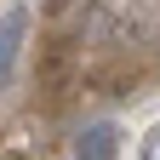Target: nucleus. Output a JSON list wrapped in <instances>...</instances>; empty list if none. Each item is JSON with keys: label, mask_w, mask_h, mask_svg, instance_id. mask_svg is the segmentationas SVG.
<instances>
[{"label": "nucleus", "mask_w": 160, "mask_h": 160, "mask_svg": "<svg viewBox=\"0 0 160 160\" xmlns=\"http://www.w3.org/2000/svg\"><path fill=\"white\" fill-rule=\"evenodd\" d=\"M23 29H29V12H23V6L0 17V86H6V74H12V57H17V40H23Z\"/></svg>", "instance_id": "obj_1"}, {"label": "nucleus", "mask_w": 160, "mask_h": 160, "mask_svg": "<svg viewBox=\"0 0 160 160\" xmlns=\"http://www.w3.org/2000/svg\"><path fill=\"white\" fill-rule=\"evenodd\" d=\"M114 149H120V132L114 126H92L86 137H80V160H114Z\"/></svg>", "instance_id": "obj_2"}, {"label": "nucleus", "mask_w": 160, "mask_h": 160, "mask_svg": "<svg viewBox=\"0 0 160 160\" xmlns=\"http://www.w3.org/2000/svg\"><path fill=\"white\" fill-rule=\"evenodd\" d=\"M143 160H160V126H154V132L143 137Z\"/></svg>", "instance_id": "obj_3"}, {"label": "nucleus", "mask_w": 160, "mask_h": 160, "mask_svg": "<svg viewBox=\"0 0 160 160\" xmlns=\"http://www.w3.org/2000/svg\"><path fill=\"white\" fill-rule=\"evenodd\" d=\"M0 160H29V154H23V149H6V154H0Z\"/></svg>", "instance_id": "obj_4"}]
</instances>
